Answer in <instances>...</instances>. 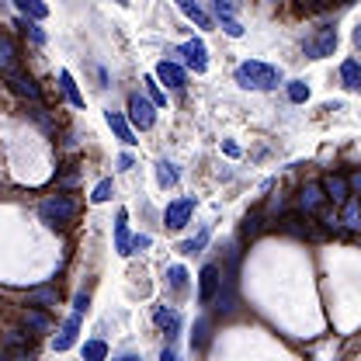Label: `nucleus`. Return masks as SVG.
Masks as SVG:
<instances>
[{"label": "nucleus", "instance_id": "nucleus-1", "mask_svg": "<svg viewBox=\"0 0 361 361\" xmlns=\"http://www.w3.org/2000/svg\"><path fill=\"white\" fill-rule=\"evenodd\" d=\"M236 84L243 90H271L281 84V70L271 66V63H261V59H247L236 66Z\"/></svg>", "mask_w": 361, "mask_h": 361}, {"label": "nucleus", "instance_id": "nucleus-2", "mask_svg": "<svg viewBox=\"0 0 361 361\" xmlns=\"http://www.w3.org/2000/svg\"><path fill=\"white\" fill-rule=\"evenodd\" d=\"M38 215H42V222H49V226H70V222L77 219V201L66 198V194H52V198H45V201L38 205Z\"/></svg>", "mask_w": 361, "mask_h": 361}, {"label": "nucleus", "instance_id": "nucleus-3", "mask_svg": "<svg viewBox=\"0 0 361 361\" xmlns=\"http://www.w3.org/2000/svg\"><path fill=\"white\" fill-rule=\"evenodd\" d=\"M334 49H337V28H330V24L306 38V56L309 59H327V56H334Z\"/></svg>", "mask_w": 361, "mask_h": 361}, {"label": "nucleus", "instance_id": "nucleus-4", "mask_svg": "<svg viewBox=\"0 0 361 361\" xmlns=\"http://www.w3.org/2000/svg\"><path fill=\"white\" fill-rule=\"evenodd\" d=\"M129 118H132V125H136L139 132H146V129H153V122H157V104L146 101L143 94H132V97H129Z\"/></svg>", "mask_w": 361, "mask_h": 361}, {"label": "nucleus", "instance_id": "nucleus-5", "mask_svg": "<svg viewBox=\"0 0 361 361\" xmlns=\"http://www.w3.org/2000/svg\"><path fill=\"white\" fill-rule=\"evenodd\" d=\"M219 288H222L219 268H215V264H205L201 274H198V302H201V306H212V299L219 295Z\"/></svg>", "mask_w": 361, "mask_h": 361}, {"label": "nucleus", "instance_id": "nucleus-6", "mask_svg": "<svg viewBox=\"0 0 361 361\" xmlns=\"http://www.w3.org/2000/svg\"><path fill=\"white\" fill-rule=\"evenodd\" d=\"M180 56H184V63H187L194 73H205V70H208V49H205L201 38L184 42V45H180Z\"/></svg>", "mask_w": 361, "mask_h": 361}, {"label": "nucleus", "instance_id": "nucleus-7", "mask_svg": "<svg viewBox=\"0 0 361 361\" xmlns=\"http://www.w3.org/2000/svg\"><path fill=\"white\" fill-rule=\"evenodd\" d=\"M191 212H194V198H180V201H171L167 205V226L171 229H184L187 226V219H191Z\"/></svg>", "mask_w": 361, "mask_h": 361}, {"label": "nucleus", "instance_id": "nucleus-8", "mask_svg": "<svg viewBox=\"0 0 361 361\" xmlns=\"http://www.w3.org/2000/svg\"><path fill=\"white\" fill-rule=\"evenodd\" d=\"M157 80H160V84H167V87L180 90L184 84H187V73L180 70L174 59H164V63H157Z\"/></svg>", "mask_w": 361, "mask_h": 361}, {"label": "nucleus", "instance_id": "nucleus-9", "mask_svg": "<svg viewBox=\"0 0 361 361\" xmlns=\"http://www.w3.org/2000/svg\"><path fill=\"white\" fill-rule=\"evenodd\" d=\"M80 316H84V313H77V309H73V316L63 323L59 337L52 341V348H56V351H70V348L77 344V334H80Z\"/></svg>", "mask_w": 361, "mask_h": 361}, {"label": "nucleus", "instance_id": "nucleus-10", "mask_svg": "<svg viewBox=\"0 0 361 361\" xmlns=\"http://www.w3.org/2000/svg\"><path fill=\"white\" fill-rule=\"evenodd\" d=\"M115 250H118L122 257L132 254V240H129V212H125V208H118V215H115Z\"/></svg>", "mask_w": 361, "mask_h": 361}, {"label": "nucleus", "instance_id": "nucleus-11", "mask_svg": "<svg viewBox=\"0 0 361 361\" xmlns=\"http://www.w3.org/2000/svg\"><path fill=\"white\" fill-rule=\"evenodd\" d=\"M323 191H327V198H330L334 205H344V201L351 198V180L341 178V174H330V178L323 180Z\"/></svg>", "mask_w": 361, "mask_h": 361}, {"label": "nucleus", "instance_id": "nucleus-12", "mask_svg": "<svg viewBox=\"0 0 361 361\" xmlns=\"http://www.w3.org/2000/svg\"><path fill=\"white\" fill-rule=\"evenodd\" d=\"M153 320H157L160 330H167V337H178L180 334V313L174 309V306H157Z\"/></svg>", "mask_w": 361, "mask_h": 361}, {"label": "nucleus", "instance_id": "nucleus-13", "mask_svg": "<svg viewBox=\"0 0 361 361\" xmlns=\"http://www.w3.org/2000/svg\"><path fill=\"white\" fill-rule=\"evenodd\" d=\"M7 84L17 90L21 97H28V101H38V87H35V80L31 77H24L21 70H14V73H7Z\"/></svg>", "mask_w": 361, "mask_h": 361}, {"label": "nucleus", "instance_id": "nucleus-14", "mask_svg": "<svg viewBox=\"0 0 361 361\" xmlns=\"http://www.w3.org/2000/svg\"><path fill=\"white\" fill-rule=\"evenodd\" d=\"M108 125H111V132L125 143V146H132L136 143V132H132V125L125 122V115H118V111H108Z\"/></svg>", "mask_w": 361, "mask_h": 361}, {"label": "nucleus", "instance_id": "nucleus-15", "mask_svg": "<svg viewBox=\"0 0 361 361\" xmlns=\"http://www.w3.org/2000/svg\"><path fill=\"white\" fill-rule=\"evenodd\" d=\"M299 201H302V208H306V212H320V208H323V201H327V191H323L320 184H306Z\"/></svg>", "mask_w": 361, "mask_h": 361}, {"label": "nucleus", "instance_id": "nucleus-16", "mask_svg": "<svg viewBox=\"0 0 361 361\" xmlns=\"http://www.w3.org/2000/svg\"><path fill=\"white\" fill-rule=\"evenodd\" d=\"M17 70V52H14V42L10 35H0V73H14Z\"/></svg>", "mask_w": 361, "mask_h": 361}, {"label": "nucleus", "instance_id": "nucleus-17", "mask_svg": "<svg viewBox=\"0 0 361 361\" xmlns=\"http://www.w3.org/2000/svg\"><path fill=\"white\" fill-rule=\"evenodd\" d=\"M341 84L348 90H361V63L358 59H344V63H341Z\"/></svg>", "mask_w": 361, "mask_h": 361}, {"label": "nucleus", "instance_id": "nucleus-18", "mask_svg": "<svg viewBox=\"0 0 361 361\" xmlns=\"http://www.w3.org/2000/svg\"><path fill=\"white\" fill-rule=\"evenodd\" d=\"M174 3H178L180 10H184V14H187V17H191L198 28H212V17H208V14H205V10H201L194 0H174Z\"/></svg>", "mask_w": 361, "mask_h": 361}, {"label": "nucleus", "instance_id": "nucleus-19", "mask_svg": "<svg viewBox=\"0 0 361 361\" xmlns=\"http://www.w3.org/2000/svg\"><path fill=\"white\" fill-rule=\"evenodd\" d=\"M59 87H63V94H66V101H70L73 108H84V94L77 90V84H73V77H70V70H59Z\"/></svg>", "mask_w": 361, "mask_h": 361}, {"label": "nucleus", "instance_id": "nucleus-20", "mask_svg": "<svg viewBox=\"0 0 361 361\" xmlns=\"http://www.w3.org/2000/svg\"><path fill=\"white\" fill-rule=\"evenodd\" d=\"M14 7H17L21 14H28L31 21H42V17L49 14V7H45L42 0H14Z\"/></svg>", "mask_w": 361, "mask_h": 361}, {"label": "nucleus", "instance_id": "nucleus-21", "mask_svg": "<svg viewBox=\"0 0 361 361\" xmlns=\"http://www.w3.org/2000/svg\"><path fill=\"white\" fill-rule=\"evenodd\" d=\"M344 226L348 229H361V198H348L344 201Z\"/></svg>", "mask_w": 361, "mask_h": 361}, {"label": "nucleus", "instance_id": "nucleus-22", "mask_svg": "<svg viewBox=\"0 0 361 361\" xmlns=\"http://www.w3.org/2000/svg\"><path fill=\"white\" fill-rule=\"evenodd\" d=\"M24 323H28V330H35V334H49V316L45 313H38V309H28L24 313Z\"/></svg>", "mask_w": 361, "mask_h": 361}, {"label": "nucleus", "instance_id": "nucleus-23", "mask_svg": "<svg viewBox=\"0 0 361 361\" xmlns=\"http://www.w3.org/2000/svg\"><path fill=\"white\" fill-rule=\"evenodd\" d=\"M157 180H160L164 187H174V184H178V171H174V164L160 160V164H157Z\"/></svg>", "mask_w": 361, "mask_h": 361}, {"label": "nucleus", "instance_id": "nucleus-24", "mask_svg": "<svg viewBox=\"0 0 361 361\" xmlns=\"http://www.w3.org/2000/svg\"><path fill=\"white\" fill-rule=\"evenodd\" d=\"M108 358V344L104 341H87L84 344V361H104Z\"/></svg>", "mask_w": 361, "mask_h": 361}, {"label": "nucleus", "instance_id": "nucleus-25", "mask_svg": "<svg viewBox=\"0 0 361 361\" xmlns=\"http://www.w3.org/2000/svg\"><path fill=\"white\" fill-rule=\"evenodd\" d=\"M146 94H150V101H153L157 108H164V104H167V94L160 90V84H157V77H146Z\"/></svg>", "mask_w": 361, "mask_h": 361}, {"label": "nucleus", "instance_id": "nucleus-26", "mask_svg": "<svg viewBox=\"0 0 361 361\" xmlns=\"http://www.w3.org/2000/svg\"><path fill=\"white\" fill-rule=\"evenodd\" d=\"M288 101H292V104H302V101H309V87H306L302 80H292V84H288Z\"/></svg>", "mask_w": 361, "mask_h": 361}, {"label": "nucleus", "instance_id": "nucleus-27", "mask_svg": "<svg viewBox=\"0 0 361 361\" xmlns=\"http://www.w3.org/2000/svg\"><path fill=\"white\" fill-rule=\"evenodd\" d=\"M111 194H115V184H111V180H101V184L94 187V194H90V201H94V205H101V201H108Z\"/></svg>", "mask_w": 361, "mask_h": 361}, {"label": "nucleus", "instance_id": "nucleus-28", "mask_svg": "<svg viewBox=\"0 0 361 361\" xmlns=\"http://www.w3.org/2000/svg\"><path fill=\"white\" fill-rule=\"evenodd\" d=\"M205 243H208V229H201V233H198L194 240H187V243H180V250H184V254H198V250H201Z\"/></svg>", "mask_w": 361, "mask_h": 361}, {"label": "nucleus", "instance_id": "nucleus-29", "mask_svg": "<svg viewBox=\"0 0 361 361\" xmlns=\"http://www.w3.org/2000/svg\"><path fill=\"white\" fill-rule=\"evenodd\" d=\"M167 281H171V288H184V281H187V271L180 268V264H171V268H167Z\"/></svg>", "mask_w": 361, "mask_h": 361}, {"label": "nucleus", "instance_id": "nucleus-30", "mask_svg": "<svg viewBox=\"0 0 361 361\" xmlns=\"http://www.w3.org/2000/svg\"><path fill=\"white\" fill-rule=\"evenodd\" d=\"M205 341H208V323H205V320H198V323H194V337H191V344H198V348H201Z\"/></svg>", "mask_w": 361, "mask_h": 361}, {"label": "nucleus", "instance_id": "nucleus-31", "mask_svg": "<svg viewBox=\"0 0 361 361\" xmlns=\"http://www.w3.org/2000/svg\"><path fill=\"white\" fill-rule=\"evenodd\" d=\"M222 28H226L233 38H240V35H243V24H240L236 17H222Z\"/></svg>", "mask_w": 361, "mask_h": 361}, {"label": "nucleus", "instance_id": "nucleus-32", "mask_svg": "<svg viewBox=\"0 0 361 361\" xmlns=\"http://www.w3.org/2000/svg\"><path fill=\"white\" fill-rule=\"evenodd\" d=\"M215 10H219V17H233V10H236V0H215Z\"/></svg>", "mask_w": 361, "mask_h": 361}, {"label": "nucleus", "instance_id": "nucleus-33", "mask_svg": "<svg viewBox=\"0 0 361 361\" xmlns=\"http://www.w3.org/2000/svg\"><path fill=\"white\" fill-rule=\"evenodd\" d=\"M31 299H38V302H52L56 292H52V288H38V292H31Z\"/></svg>", "mask_w": 361, "mask_h": 361}, {"label": "nucleus", "instance_id": "nucleus-34", "mask_svg": "<svg viewBox=\"0 0 361 361\" xmlns=\"http://www.w3.org/2000/svg\"><path fill=\"white\" fill-rule=\"evenodd\" d=\"M257 222H261L257 215H254V219H247V226H243V236H254V233H257Z\"/></svg>", "mask_w": 361, "mask_h": 361}, {"label": "nucleus", "instance_id": "nucleus-35", "mask_svg": "<svg viewBox=\"0 0 361 361\" xmlns=\"http://www.w3.org/2000/svg\"><path fill=\"white\" fill-rule=\"evenodd\" d=\"M146 247H150V236H136L132 240V250H146Z\"/></svg>", "mask_w": 361, "mask_h": 361}, {"label": "nucleus", "instance_id": "nucleus-36", "mask_svg": "<svg viewBox=\"0 0 361 361\" xmlns=\"http://www.w3.org/2000/svg\"><path fill=\"white\" fill-rule=\"evenodd\" d=\"M28 31H31V38H35V42H38V45H42V42H45V35H42V31H38V28H35V24H28Z\"/></svg>", "mask_w": 361, "mask_h": 361}, {"label": "nucleus", "instance_id": "nucleus-37", "mask_svg": "<svg viewBox=\"0 0 361 361\" xmlns=\"http://www.w3.org/2000/svg\"><path fill=\"white\" fill-rule=\"evenodd\" d=\"M118 167H122V171H129V167H132V157H129V153H122V157H118Z\"/></svg>", "mask_w": 361, "mask_h": 361}, {"label": "nucleus", "instance_id": "nucleus-38", "mask_svg": "<svg viewBox=\"0 0 361 361\" xmlns=\"http://www.w3.org/2000/svg\"><path fill=\"white\" fill-rule=\"evenodd\" d=\"M77 313H87V295H77V306H73Z\"/></svg>", "mask_w": 361, "mask_h": 361}, {"label": "nucleus", "instance_id": "nucleus-39", "mask_svg": "<svg viewBox=\"0 0 361 361\" xmlns=\"http://www.w3.org/2000/svg\"><path fill=\"white\" fill-rule=\"evenodd\" d=\"M160 361H178V355H174L171 348H164V355H160Z\"/></svg>", "mask_w": 361, "mask_h": 361}, {"label": "nucleus", "instance_id": "nucleus-40", "mask_svg": "<svg viewBox=\"0 0 361 361\" xmlns=\"http://www.w3.org/2000/svg\"><path fill=\"white\" fill-rule=\"evenodd\" d=\"M351 187H358V191H361V171L355 174V178H351Z\"/></svg>", "mask_w": 361, "mask_h": 361}, {"label": "nucleus", "instance_id": "nucleus-41", "mask_svg": "<svg viewBox=\"0 0 361 361\" xmlns=\"http://www.w3.org/2000/svg\"><path fill=\"white\" fill-rule=\"evenodd\" d=\"M355 45H358V49H361V24H358V28H355Z\"/></svg>", "mask_w": 361, "mask_h": 361}, {"label": "nucleus", "instance_id": "nucleus-42", "mask_svg": "<svg viewBox=\"0 0 361 361\" xmlns=\"http://www.w3.org/2000/svg\"><path fill=\"white\" fill-rule=\"evenodd\" d=\"M118 361H139V358H132V355H125V358H118Z\"/></svg>", "mask_w": 361, "mask_h": 361}]
</instances>
